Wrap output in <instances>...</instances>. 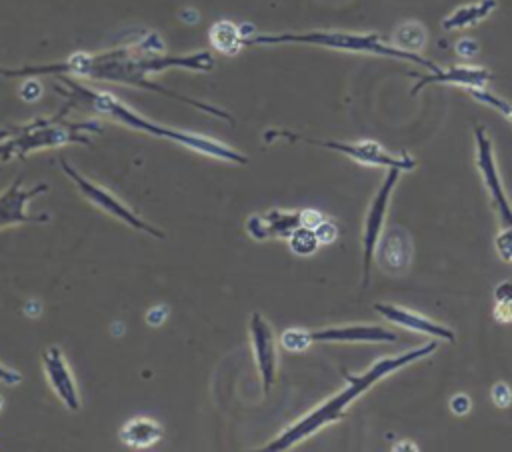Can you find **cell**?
Listing matches in <instances>:
<instances>
[{"label":"cell","mask_w":512,"mask_h":452,"mask_svg":"<svg viewBox=\"0 0 512 452\" xmlns=\"http://www.w3.org/2000/svg\"><path fill=\"white\" fill-rule=\"evenodd\" d=\"M312 344L310 330L304 328H286L280 334V346L288 352H304Z\"/></svg>","instance_id":"603a6c76"},{"label":"cell","mask_w":512,"mask_h":452,"mask_svg":"<svg viewBox=\"0 0 512 452\" xmlns=\"http://www.w3.org/2000/svg\"><path fill=\"white\" fill-rule=\"evenodd\" d=\"M40 92H42V88L36 82H28V84L22 86V96L26 100H36L40 96Z\"/></svg>","instance_id":"d6a6232c"},{"label":"cell","mask_w":512,"mask_h":452,"mask_svg":"<svg viewBox=\"0 0 512 452\" xmlns=\"http://www.w3.org/2000/svg\"><path fill=\"white\" fill-rule=\"evenodd\" d=\"M268 140L272 138H286L290 142H306L312 146H320V148H328L334 152H340L348 158H352L354 162L366 164V166H380V168H398L402 172L414 170L416 168V158L406 154V152H388L384 150L378 142L374 140H358V142H342V140H322V138H308V136H300L294 132H286V130H274L266 134Z\"/></svg>","instance_id":"8992f818"},{"label":"cell","mask_w":512,"mask_h":452,"mask_svg":"<svg viewBox=\"0 0 512 452\" xmlns=\"http://www.w3.org/2000/svg\"><path fill=\"white\" fill-rule=\"evenodd\" d=\"M402 170L398 168H388L378 192L374 194L368 212H366V220H364V232H362V286H368L370 282V266H372V258L376 252V244L380 240V234L384 230V220H386V212H388V204L392 198V192L400 180Z\"/></svg>","instance_id":"ba28073f"},{"label":"cell","mask_w":512,"mask_h":452,"mask_svg":"<svg viewBox=\"0 0 512 452\" xmlns=\"http://www.w3.org/2000/svg\"><path fill=\"white\" fill-rule=\"evenodd\" d=\"M314 232H316L320 244H330V242H334V240L338 238V228H336V224H334L332 220H326V218L314 228Z\"/></svg>","instance_id":"d4e9b609"},{"label":"cell","mask_w":512,"mask_h":452,"mask_svg":"<svg viewBox=\"0 0 512 452\" xmlns=\"http://www.w3.org/2000/svg\"><path fill=\"white\" fill-rule=\"evenodd\" d=\"M448 408H450V412L456 414V416L468 414L470 408H472L470 396H468V394H454V396L450 398V402H448Z\"/></svg>","instance_id":"484cf974"},{"label":"cell","mask_w":512,"mask_h":452,"mask_svg":"<svg viewBox=\"0 0 512 452\" xmlns=\"http://www.w3.org/2000/svg\"><path fill=\"white\" fill-rule=\"evenodd\" d=\"M498 6V0H478L466 6L456 8L452 14H448L442 20V28L444 30H462L468 26H474L482 20H486Z\"/></svg>","instance_id":"ac0fdd59"},{"label":"cell","mask_w":512,"mask_h":452,"mask_svg":"<svg viewBox=\"0 0 512 452\" xmlns=\"http://www.w3.org/2000/svg\"><path fill=\"white\" fill-rule=\"evenodd\" d=\"M164 436H166V432H164L162 424L148 416L132 418L120 428V440L128 448H150V446L158 444Z\"/></svg>","instance_id":"e0dca14e"},{"label":"cell","mask_w":512,"mask_h":452,"mask_svg":"<svg viewBox=\"0 0 512 452\" xmlns=\"http://www.w3.org/2000/svg\"><path fill=\"white\" fill-rule=\"evenodd\" d=\"M2 406H4V402H2V396H0V410H2Z\"/></svg>","instance_id":"836d02e7"},{"label":"cell","mask_w":512,"mask_h":452,"mask_svg":"<svg viewBox=\"0 0 512 452\" xmlns=\"http://www.w3.org/2000/svg\"><path fill=\"white\" fill-rule=\"evenodd\" d=\"M456 54L462 56V58H474L480 50V44L474 40V38H462L456 42Z\"/></svg>","instance_id":"4316f807"},{"label":"cell","mask_w":512,"mask_h":452,"mask_svg":"<svg viewBox=\"0 0 512 452\" xmlns=\"http://www.w3.org/2000/svg\"><path fill=\"white\" fill-rule=\"evenodd\" d=\"M300 214H302V226H308V228H316L324 220V216L318 210H312V208L300 210Z\"/></svg>","instance_id":"f546056e"},{"label":"cell","mask_w":512,"mask_h":452,"mask_svg":"<svg viewBox=\"0 0 512 452\" xmlns=\"http://www.w3.org/2000/svg\"><path fill=\"white\" fill-rule=\"evenodd\" d=\"M392 44L408 52H418L426 44V30L420 22H404L394 30Z\"/></svg>","instance_id":"ffe728a7"},{"label":"cell","mask_w":512,"mask_h":452,"mask_svg":"<svg viewBox=\"0 0 512 452\" xmlns=\"http://www.w3.org/2000/svg\"><path fill=\"white\" fill-rule=\"evenodd\" d=\"M490 398H492L494 406L508 408L512 404V388L506 382H496L490 390Z\"/></svg>","instance_id":"cb8c5ba5"},{"label":"cell","mask_w":512,"mask_h":452,"mask_svg":"<svg viewBox=\"0 0 512 452\" xmlns=\"http://www.w3.org/2000/svg\"><path fill=\"white\" fill-rule=\"evenodd\" d=\"M172 66H184L192 70H210L212 58L206 52L190 54V56H178V58H148V60H126L124 52H108L100 56H86V54H74L70 60L50 66H34V68H18V70H4L0 68L2 76H30V74H78L98 80H116V82H128V84H140L146 88H152L156 92H166L160 86L150 84L144 76L146 72H156Z\"/></svg>","instance_id":"7a4b0ae2"},{"label":"cell","mask_w":512,"mask_h":452,"mask_svg":"<svg viewBox=\"0 0 512 452\" xmlns=\"http://www.w3.org/2000/svg\"><path fill=\"white\" fill-rule=\"evenodd\" d=\"M48 190L46 184H36L32 188H26L22 180L18 178L10 188H6L0 194V228L22 224V222H44L48 216H34L28 214V202L34 200L38 194H44Z\"/></svg>","instance_id":"7c38bea8"},{"label":"cell","mask_w":512,"mask_h":452,"mask_svg":"<svg viewBox=\"0 0 512 452\" xmlns=\"http://www.w3.org/2000/svg\"><path fill=\"white\" fill-rule=\"evenodd\" d=\"M474 142H476V166L488 188L494 212L498 216V234H496L494 246L498 256L504 262H512V204L504 192V186L498 174L494 144L486 128L480 124L474 126Z\"/></svg>","instance_id":"5b68a950"},{"label":"cell","mask_w":512,"mask_h":452,"mask_svg":"<svg viewBox=\"0 0 512 452\" xmlns=\"http://www.w3.org/2000/svg\"><path fill=\"white\" fill-rule=\"evenodd\" d=\"M42 368L48 378V384L52 392L58 396V400L64 404L66 410L76 412L80 410V392L76 386V378L58 346H48L42 352Z\"/></svg>","instance_id":"30bf717a"},{"label":"cell","mask_w":512,"mask_h":452,"mask_svg":"<svg viewBox=\"0 0 512 452\" xmlns=\"http://www.w3.org/2000/svg\"><path fill=\"white\" fill-rule=\"evenodd\" d=\"M310 338L312 342H396L398 334L376 324H352L310 330Z\"/></svg>","instance_id":"9a60e30c"},{"label":"cell","mask_w":512,"mask_h":452,"mask_svg":"<svg viewBox=\"0 0 512 452\" xmlns=\"http://www.w3.org/2000/svg\"><path fill=\"white\" fill-rule=\"evenodd\" d=\"M244 32L230 20H220L210 28V42L222 54H236L244 46Z\"/></svg>","instance_id":"d6986e66"},{"label":"cell","mask_w":512,"mask_h":452,"mask_svg":"<svg viewBox=\"0 0 512 452\" xmlns=\"http://www.w3.org/2000/svg\"><path fill=\"white\" fill-rule=\"evenodd\" d=\"M60 166H62L64 174L76 184L78 192H80L94 208L102 210L104 214H108V216H112V218L124 222L126 226H130V228H134V230H138V232H144V234L154 236V238H158V240L164 238V232H162V230H158V228L152 226L150 222L142 220V218H140L136 212H132L122 200H118L114 194H110V190H106L104 186H100V184L92 182L90 178L82 176V174H80L74 166H70L66 160H60Z\"/></svg>","instance_id":"52a82bcc"},{"label":"cell","mask_w":512,"mask_h":452,"mask_svg":"<svg viewBox=\"0 0 512 452\" xmlns=\"http://www.w3.org/2000/svg\"><path fill=\"white\" fill-rule=\"evenodd\" d=\"M468 94L480 102V104H486L490 108H494L498 114H502L510 124H512V102L488 92L486 88H468Z\"/></svg>","instance_id":"7402d4cb"},{"label":"cell","mask_w":512,"mask_h":452,"mask_svg":"<svg viewBox=\"0 0 512 452\" xmlns=\"http://www.w3.org/2000/svg\"><path fill=\"white\" fill-rule=\"evenodd\" d=\"M494 300L496 302H508L512 300V280H504L496 286V292H494Z\"/></svg>","instance_id":"4dcf8cb0"},{"label":"cell","mask_w":512,"mask_h":452,"mask_svg":"<svg viewBox=\"0 0 512 452\" xmlns=\"http://www.w3.org/2000/svg\"><path fill=\"white\" fill-rule=\"evenodd\" d=\"M262 46V44H304V46H320L342 52H358V54H376L388 56L396 60H406L418 64L430 72H436L440 66L418 52H408L376 32H344V30H310V32H284V34H258L244 40V46Z\"/></svg>","instance_id":"277c9868"},{"label":"cell","mask_w":512,"mask_h":452,"mask_svg":"<svg viewBox=\"0 0 512 452\" xmlns=\"http://www.w3.org/2000/svg\"><path fill=\"white\" fill-rule=\"evenodd\" d=\"M302 226V214L288 210H270L266 214H254L246 222V230L254 240L288 238L294 228Z\"/></svg>","instance_id":"2e32d148"},{"label":"cell","mask_w":512,"mask_h":452,"mask_svg":"<svg viewBox=\"0 0 512 452\" xmlns=\"http://www.w3.org/2000/svg\"><path fill=\"white\" fill-rule=\"evenodd\" d=\"M416 76L418 82L412 86L410 94L416 96L424 86L428 84H454L462 88H484L492 80V72L484 66H470V64H456L450 68H438L436 72H430L426 76L422 74H412Z\"/></svg>","instance_id":"4fadbf2b"},{"label":"cell","mask_w":512,"mask_h":452,"mask_svg":"<svg viewBox=\"0 0 512 452\" xmlns=\"http://www.w3.org/2000/svg\"><path fill=\"white\" fill-rule=\"evenodd\" d=\"M494 318L498 322H512V300L508 302H496L494 306Z\"/></svg>","instance_id":"f1b7e54d"},{"label":"cell","mask_w":512,"mask_h":452,"mask_svg":"<svg viewBox=\"0 0 512 452\" xmlns=\"http://www.w3.org/2000/svg\"><path fill=\"white\" fill-rule=\"evenodd\" d=\"M376 260L388 274H404L414 258V246L410 234L402 226H390L382 230L376 244Z\"/></svg>","instance_id":"8fae6325"},{"label":"cell","mask_w":512,"mask_h":452,"mask_svg":"<svg viewBox=\"0 0 512 452\" xmlns=\"http://www.w3.org/2000/svg\"><path fill=\"white\" fill-rule=\"evenodd\" d=\"M22 382V374L0 364V384H8V386H16Z\"/></svg>","instance_id":"83f0119b"},{"label":"cell","mask_w":512,"mask_h":452,"mask_svg":"<svg viewBox=\"0 0 512 452\" xmlns=\"http://www.w3.org/2000/svg\"><path fill=\"white\" fill-rule=\"evenodd\" d=\"M64 84L70 88V94H74V98L86 102L88 106H92L100 114H106L108 118L120 122L122 126L146 132L150 136H156V138H162V140H168V142H176L180 146H186V148H190L198 154H204V156H210V158H216V160L234 162V164H246L248 162V158L242 152H238V150H234V148H230V146H226V144H222L214 138L192 134V132H182V130H174V128L156 124V122L140 116L138 112H134L132 108H128L124 102H120L116 96H112L108 92L90 90L86 86L70 82L68 78H64Z\"/></svg>","instance_id":"3957f363"},{"label":"cell","mask_w":512,"mask_h":452,"mask_svg":"<svg viewBox=\"0 0 512 452\" xmlns=\"http://www.w3.org/2000/svg\"><path fill=\"white\" fill-rule=\"evenodd\" d=\"M436 348H438V344L432 340V342H428L424 346L410 348V350H406L402 354L380 358L362 374H348V372H344L346 386L340 392H336L334 396H330L328 400L318 404L314 410H310L306 416H302L300 420L290 424L282 434H278L272 442H268V446H264V450H268V452L290 450L292 446H296L302 440H306L312 434H316L320 428L340 420L344 416L346 408L356 398H360L364 392H368L376 382H380L382 378L390 376L392 372H396V370H400V368H404V366H408L412 362L428 358L430 354H434Z\"/></svg>","instance_id":"6da1fadb"},{"label":"cell","mask_w":512,"mask_h":452,"mask_svg":"<svg viewBox=\"0 0 512 452\" xmlns=\"http://www.w3.org/2000/svg\"><path fill=\"white\" fill-rule=\"evenodd\" d=\"M288 240V246L294 254L298 256H310L318 250L320 246V240L314 232V228H308V226H298L290 232V236L286 238Z\"/></svg>","instance_id":"44dd1931"},{"label":"cell","mask_w":512,"mask_h":452,"mask_svg":"<svg viewBox=\"0 0 512 452\" xmlns=\"http://www.w3.org/2000/svg\"><path fill=\"white\" fill-rule=\"evenodd\" d=\"M250 342H252V352H254V360H256V368L260 374V382H262V390L264 394H268L272 390V386L276 384V376H278V350H276V338L272 332V326L268 324V320L254 312L250 316Z\"/></svg>","instance_id":"9c48e42d"},{"label":"cell","mask_w":512,"mask_h":452,"mask_svg":"<svg viewBox=\"0 0 512 452\" xmlns=\"http://www.w3.org/2000/svg\"><path fill=\"white\" fill-rule=\"evenodd\" d=\"M166 318H168V310H166V306H156V308H152V310L146 314V322H148V324H152V326L162 324Z\"/></svg>","instance_id":"1f68e13d"},{"label":"cell","mask_w":512,"mask_h":452,"mask_svg":"<svg viewBox=\"0 0 512 452\" xmlns=\"http://www.w3.org/2000/svg\"><path fill=\"white\" fill-rule=\"evenodd\" d=\"M374 310L388 322L404 328V330H412V332H418V334H428L432 338H440V340H448V342H454L456 336L454 332L440 324V322H434L432 318H426L424 314H418L414 310H408V308H402V306H396V304H382V302H376L374 304Z\"/></svg>","instance_id":"5bb4252c"}]
</instances>
